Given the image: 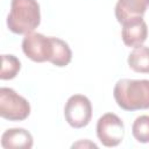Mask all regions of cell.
I'll list each match as a JSON object with an SVG mask.
<instances>
[{
	"label": "cell",
	"instance_id": "cell-9",
	"mask_svg": "<svg viewBox=\"0 0 149 149\" xmlns=\"http://www.w3.org/2000/svg\"><path fill=\"white\" fill-rule=\"evenodd\" d=\"M33 144V136L24 128L7 129L1 136V146L5 149H30Z\"/></svg>",
	"mask_w": 149,
	"mask_h": 149
},
{
	"label": "cell",
	"instance_id": "cell-10",
	"mask_svg": "<svg viewBox=\"0 0 149 149\" xmlns=\"http://www.w3.org/2000/svg\"><path fill=\"white\" fill-rule=\"evenodd\" d=\"M129 68L139 73H149V47H136L128 56Z\"/></svg>",
	"mask_w": 149,
	"mask_h": 149
},
{
	"label": "cell",
	"instance_id": "cell-1",
	"mask_svg": "<svg viewBox=\"0 0 149 149\" xmlns=\"http://www.w3.org/2000/svg\"><path fill=\"white\" fill-rule=\"evenodd\" d=\"M119 107L125 111L149 109V80L120 79L113 91Z\"/></svg>",
	"mask_w": 149,
	"mask_h": 149
},
{
	"label": "cell",
	"instance_id": "cell-7",
	"mask_svg": "<svg viewBox=\"0 0 149 149\" xmlns=\"http://www.w3.org/2000/svg\"><path fill=\"white\" fill-rule=\"evenodd\" d=\"M121 37L127 47L142 45L148 37V27L143 17H135L122 23Z\"/></svg>",
	"mask_w": 149,
	"mask_h": 149
},
{
	"label": "cell",
	"instance_id": "cell-4",
	"mask_svg": "<svg viewBox=\"0 0 149 149\" xmlns=\"http://www.w3.org/2000/svg\"><path fill=\"white\" fill-rule=\"evenodd\" d=\"M22 51L33 62H50L54 55L52 36H44L43 34L34 31L29 33L23 37Z\"/></svg>",
	"mask_w": 149,
	"mask_h": 149
},
{
	"label": "cell",
	"instance_id": "cell-8",
	"mask_svg": "<svg viewBox=\"0 0 149 149\" xmlns=\"http://www.w3.org/2000/svg\"><path fill=\"white\" fill-rule=\"evenodd\" d=\"M149 7V0H118L115 5V17L119 23H125L135 17H142Z\"/></svg>",
	"mask_w": 149,
	"mask_h": 149
},
{
	"label": "cell",
	"instance_id": "cell-3",
	"mask_svg": "<svg viewBox=\"0 0 149 149\" xmlns=\"http://www.w3.org/2000/svg\"><path fill=\"white\" fill-rule=\"evenodd\" d=\"M30 114V104L13 88H0V115L9 121H23Z\"/></svg>",
	"mask_w": 149,
	"mask_h": 149
},
{
	"label": "cell",
	"instance_id": "cell-11",
	"mask_svg": "<svg viewBox=\"0 0 149 149\" xmlns=\"http://www.w3.org/2000/svg\"><path fill=\"white\" fill-rule=\"evenodd\" d=\"M52 42H54V55L50 59V63L58 68L66 66L72 59V51L69 44L58 37H52Z\"/></svg>",
	"mask_w": 149,
	"mask_h": 149
},
{
	"label": "cell",
	"instance_id": "cell-13",
	"mask_svg": "<svg viewBox=\"0 0 149 149\" xmlns=\"http://www.w3.org/2000/svg\"><path fill=\"white\" fill-rule=\"evenodd\" d=\"M132 133L140 143H149V115H140L132 126Z\"/></svg>",
	"mask_w": 149,
	"mask_h": 149
},
{
	"label": "cell",
	"instance_id": "cell-12",
	"mask_svg": "<svg viewBox=\"0 0 149 149\" xmlns=\"http://www.w3.org/2000/svg\"><path fill=\"white\" fill-rule=\"evenodd\" d=\"M1 73L0 78L2 80H9L16 77L21 69V63L19 58L14 55H1Z\"/></svg>",
	"mask_w": 149,
	"mask_h": 149
},
{
	"label": "cell",
	"instance_id": "cell-14",
	"mask_svg": "<svg viewBox=\"0 0 149 149\" xmlns=\"http://www.w3.org/2000/svg\"><path fill=\"white\" fill-rule=\"evenodd\" d=\"M72 148H98V146L93 142H91L90 140H81V141H78L76 143L72 144Z\"/></svg>",
	"mask_w": 149,
	"mask_h": 149
},
{
	"label": "cell",
	"instance_id": "cell-6",
	"mask_svg": "<svg viewBox=\"0 0 149 149\" xmlns=\"http://www.w3.org/2000/svg\"><path fill=\"white\" fill-rule=\"evenodd\" d=\"M125 135V125L114 113H106L97 122V136L105 147L119 146Z\"/></svg>",
	"mask_w": 149,
	"mask_h": 149
},
{
	"label": "cell",
	"instance_id": "cell-5",
	"mask_svg": "<svg viewBox=\"0 0 149 149\" xmlns=\"http://www.w3.org/2000/svg\"><path fill=\"white\" fill-rule=\"evenodd\" d=\"M64 116L72 128L86 127L92 119V105L83 94L71 95L64 106Z\"/></svg>",
	"mask_w": 149,
	"mask_h": 149
},
{
	"label": "cell",
	"instance_id": "cell-2",
	"mask_svg": "<svg viewBox=\"0 0 149 149\" xmlns=\"http://www.w3.org/2000/svg\"><path fill=\"white\" fill-rule=\"evenodd\" d=\"M41 22L40 5L36 0H12L7 16L8 29L17 35L33 33Z\"/></svg>",
	"mask_w": 149,
	"mask_h": 149
}]
</instances>
